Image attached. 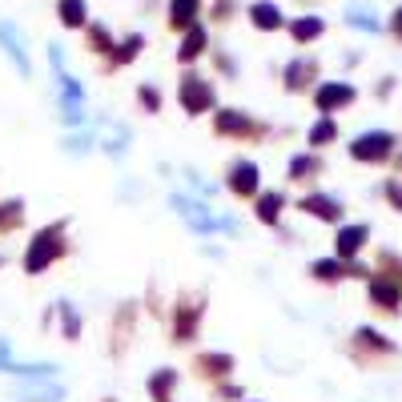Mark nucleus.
Listing matches in <instances>:
<instances>
[{"mask_svg": "<svg viewBox=\"0 0 402 402\" xmlns=\"http://www.w3.org/2000/svg\"><path fill=\"white\" fill-rule=\"evenodd\" d=\"M354 101V89L350 85H326V89H318V105L326 113L330 109H338V105H350Z\"/></svg>", "mask_w": 402, "mask_h": 402, "instance_id": "nucleus-5", "label": "nucleus"}, {"mask_svg": "<svg viewBox=\"0 0 402 402\" xmlns=\"http://www.w3.org/2000/svg\"><path fill=\"white\" fill-rule=\"evenodd\" d=\"M234 189L238 193H254L257 189V169L250 165V161H238V165H234Z\"/></svg>", "mask_w": 402, "mask_h": 402, "instance_id": "nucleus-8", "label": "nucleus"}, {"mask_svg": "<svg viewBox=\"0 0 402 402\" xmlns=\"http://www.w3.org/2000/svg\"><path fill=\"white\" fill-rule=\"evenodd\" d=\"M278 206H282V197H278V193H266V197H261V217L273 222V217H278Z\"/></svg>", "mask_w": 402, "mask_h": 402, "instance_id": "nucleus-18", "label": "nucleus"}, {"mask_svg": "<svg viewBox=\"0 0 402 402\" xmlns=\"http://www.w3.org/2000/svg\"><path fill=\"white\" fill-rule=\"evenodd\" d=\"M52 238H57V234H52V229H48V234H41V238H36V245H32L29 261H24V266H29L32 273H36V270H45V266H48V257L57 254V241H52Z\"/></svg>", "mask_w": 402, "mask_h": 402, "instance_id": "nucleus-4", "label": "nucleus"}, {"mask_svg": "<svg viewBox=\"0 0 402 402\" xmlns=\"http://www.w3.org/2000/svg\"><path fill=\"white\" fill-rule=\"evenodd\" d=\"M394 32H399V36H402V8H399V13H394Z\"/></svg>", "mask_w": 402, "mask_h": 402, "instance_id": "nucleus-25", "label": "nucleus"}, {"mask_svg": "<svg viewBox=\"0 0 402 402\" xmlns=\"http://www.w3.org/2000/svg\"><path fill=\"white\" fill-rule=\"evenodd\" d=\"M209 101H213V96H209V85L201 77H185V80H181V105H185L189 113H201Z\"/></svg>", "mask_w": 402, "mask_h": 402, "instance_id": "nucleus-3", "label": "nucleus"}, {"mask_svg": "<svg viewBox=\"0 0 402 402\" xmlns=\"http://www.w3.org/2000/svg\"><path fill=\"white\" fill-rule=\"evenodd\" d=\"M0 370H8V350H4V342H0Z\"/></svg>", "mask_w": 402, "mask_h": 402, "instance_id": "nucleus-24", "label": "nucleus"}, {"mask_svg": "<svg viewBox=\"0 0 402 402\" xmlns=\"http://www.w3.org/2000/svg\"><path fill=\"white\" fill-rule=\"evenodd\" d=\"M61 20L69 29L85 24V0H61Z\"/></svg>", "mask_w": 402, "mask_h": 402, "instance_id": "nucleus-12", "label": "nucleus"}, {"mask_svg": "<svg viewBox=\"0 0 402 402\" xmlns=\"http://www.w3.org/2000/svg\"><path fill=\"white\" fill-rule=\"evenodd\" d=\"M306 209L318 217H338V201L334 197H306Z\"/></svg>", "mask_w": 402, "mask_h": 402, "instance_id": "nucleus-14", "label": "nucleus"}, {"mask_svg": "<svg viewBox=\"0 0 402 402\" xmlns=\"http://www.w3.org/2000/svg\"><path fill=\"white\" fill-rule=\"evenodd\" d=\"M390 145H394V137L390 133H366V137H358L354 141V157L358 161H378V157H386L390 153Z\"/></svg>", "mask_w": 402, "mask_h": 402, "instance_id": "nucleus-2", "label": "nucleus"}, {"mask_svg": "<svg viewBox=\"0 0 402 402\" xmlns=\"http://www.w3.org/2000/svg\"><path fill=\"white\" fill-rule=\"evenodd\" d=\"M322 29H326V24H322L318 16H302V20L289 24V32H294L298 41H314V36H322Z\"/></svg>", "mask_w": 402, "mask_h": 402, "instance_id": "nucleus-9", "label": "nucleus"}, {"mask_svg": "<svg viewBox=\"0 0 402 402\" xmlns=\"http://www.w3.org/2000/svg\"><path fill=\"white\" fill-rule=\"evenodd\" d=\"M250 20H254L257 29H282V8L278 4H250Z\"/></svg>", "mask_w": 402, "mask_h": 402, "instance_id": "nucleus-6", "label": "nucleus"}, {"mask_svg": "<svg viewBox=\"0 0 402 402\" xmlns=\"http://www.w3.org/2000/svg\"><path fill=\"white\" fill-rule=\"evenodd\" d=\"M217 129H222V133H238V129H250V121H241V117H234V113H225V117H217Z\"/></svg>", "mask_w": 402, "mask_h": 402, "instance_id": "nucleus-17", "label": "nucleus"}, {"mask_svg": "<svg viewBox=\"0 0 402 402\" xmlns=\"http://www.w3.org/2000/svg\"><path fill=\"white\" fill-rule=\"evenodd\" d=\"M390 197H394V201L402 206V189H399V185H390Z\"/></svg>", "mask_w": 402, "mask_h": 402, "instance_id": "nucleus-26", "label": "nucleus"}, {"mask_svg": "<svg viewBox=\"0 0 402 402\" xmlns=\"http://www.w3.org/2000/svg\"><path fill=\"white\" fill-rule=\"evenodd\" d=\"M346 24L366 29V32H378V20H374V13H370V8H350V13H346Z\"/></svg>", "mask_w": 402, "mask_h": 402, "instance_id": "nucleus-13", "label": "nucleus"}, {"mask_svg": "<svg viewBox=\"0 0 402 402\" xmlns=\"http://www.w3.org/2000/svg\"><path fill=\"white\" fill-rule=\"evenodd\" d=\"M206 48V32L197 29V24H189V36L181 41V61H189V57H197Z\"/></svg>", "mask_w": 402, "mask_h": 402, "instance_id": "nucleus-11", "label": "nucleus"}, {"mask_svg": "<svg viewBox=\"0 0 402 402\" xmlns=\"http://www.w3.org/2000/svg\"><path fill=\"white\" fill-rule=\"evenodd\" d=\"M289 85L298 89V85H306V77H314V61H298V64H289Z\"/></svg>", "mask_w": 402, "mask_h": 402, "instance_id": "nucleus-16", "label": "nucleus"}, {"mask_svg": "<svg viewBox=\"0 0 402 402\" xmlns=\"http://www.w3.org/2000/svg\"><path fill=\"white\" fill-rule=\"evenodd\" d=\"M330 137H334V125H330V121H322V125H314V133H310V141H314V145L330 141Z\"/></svg>", "mask_w": 402, "mask_h": 402, "instance_id": "nucleus-20", "label": "nucleus"}, {"mask_svg": "<svg viewBox=\"0 0 402 402\" xmlns=\"http://www.w3.org/2000/svg\"><path fill=\"white\" fill-rule=\"evenodd\" d=\"M314 273H318V278H338V261H318Z\"/></svg>", "mask_w": 402, "mask_h": 402, "instance_id": "nucleus-21", "label": "nucleus"}, {"mask_svg": "<svg viewBox=\"0 0 402 402\" xmlns=\"http://www.w3.org/2000/svg\"><path fill=\"white\" fill-rule=\"evenodd\" d=\"M173 206L181 209V217H185L189 225H197V229H229V222H225V217H217V213H206V206H197V201L173 197Z\"/></svg>", "mask_w": 402, "mask_h": 402, "instance_id": "nucleus-1", "label": "nucleus"}, {"mask_svg": "<svg viewBox=\"0 0 402 402\" xmlns=\"http://www.w3.org/2000/svg\"><path fill=\"white\" fill-rule=\"evenodd\" d=\"M310 165H314V161H310V157H298V161H294V177H302L306 169H310Z\"/></svg>", "mask_w": 402, "mask_h": 402, "instance_id": "nucleus-22", "label": "nucleus"}, {"mask_svg": "<svg viewBox=\"0 0 402 402\" xmlns=\"http://www.w3.org/2000/svg\"><path fill=\"white\" fill-rule=\"evenodd\" d=\"M137 48H141V36H129L125 45H117V57H121V61H133V57H137Z\"/></svg>", "mask_w": 402, "mask_h": 402, "instance_id": "nucleus-19", "label": "nucleus"}, {"mask_svg": "<svg viewBox=\"0 0 402 402\" xmlns=\"http://www.w3.org/2000/svg\"><path fill=\"white\" fill-rule=\"evenodd\" d=\"M362 241H366V225H350V229H342V234H338V254L350 257Z\"/></svg>", "mask_w": 402, "mask_h": 402, "instance_id": "nucleus-7", "label": "nucleus"}, {"mask_svg": "<svg viewBox=\"0 0 402 402\" xmlns=\"http://www.w3.org/2000/svg\"><path fill=\"white\" fill-rule=\"evenodd\" d=\"M169 13H173L177 29H189L193 16H197V0H173V4H169Z\"/></svg>", "mask_w": 402, "mask_h": 402, "instance_id": "nucleus-10", "label": "nucleus"}, {"mask_svg": "<svg viewBox=\"0 0 402 402\" xmlns=\"http://www.w3.org/2000/svg\"><path fill=\"white\" fill-rule=\"evenodd\" d=\"M141 101L149 105V109H157V93H153V89H141Z\"/></svg>", "mask_w": 402, "mask_h": 402, "instance_id": "nucleus-23", "label": "nucleus"}, {"mask_svg": "<svg viewBox=\"0 0 402 402\" xmlns=\"http://www.w3.org/2000/svg\"><path fill=\"white\" fill-rule=\"evenodd\" d=\"M370 294H374V302H382V306H399V286H390V282H374Z\"/></svg>", "mask_w": 402, "mask_h": 402, "instance_id": "nucleus-15", "label": "nucleus"}]
</instances>
